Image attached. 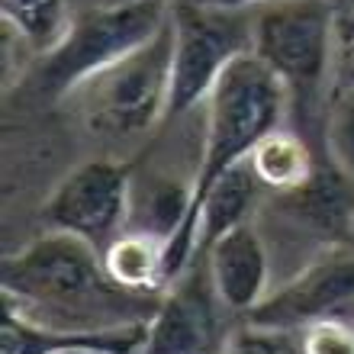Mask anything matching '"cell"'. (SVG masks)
I'll return each mask as SVG.
<instances>
[{"label":"cell","instance_id":"10","mask_svg":"<svg viewBox=\"0 0 354 354\" xmlns=\"http://www.w3.org/2000/svg\"><path fill=\"white\" fill-rule=\"evenodd\" d=\"M203 264L216 297L229 313L248 316L270 293L268 245L252 223H242L239 229L225 232L223 239H216L203 252Z\"/></svg>","mask_w":354,"mask_h":354},{"label":"cell","instance_id":"19","mask_svg":"<svg viewBox=\"0 0 354 354\" xmlns=\"http://www.w3.org/2000/svg\"><path fill=\"white\" fill-rule=\"evenodd\" d=\"M142 338L145 328L122 332V335H75L46 354H139Z\"/></svg>","mask_w":354,"mask_h":354},{"label":"cell","instance_id":"1","mask_svg":"<svg viewBox=\"0 0 354 354\" xmlns=\"http://www.w3.org/2000/svg\"><path fill=\"white\" fill-rule=\"evenodd\" d=\"M3 306L65 335L139 332L158 309L161 293H132L113 283L103 254L65 232H46L3 258Z\"/></svg>","mask_w":354,"mask_h":354},{"label":"cell","instance_id":"14","mask_svg":"<svg viewBox=\"0 0 354 354\" xmlns=\"http://www.w3.org/2000/svg\"><path fill=\"white\" fill-rule=\"evenodd\" d=\"M248 165H252L254 177L261 180L264 190L270 194H293L303 184L313 180L316 174V158H313V149L306 145L303 136L277 126L274 132H268L258 145L248 155Z\"/></svg>","mask_w":354,"mask_h":354},{"label":"cell","instance_id":"24","mask_svg":"<svg viewBox=\"0 0 354 354\" xmlns=\"http://www.w3.org/2000/svg\"><path fill=\"white\" fill-rule=\"evenodd\" d=\"M165 3H174V0H165Z\"/></svg>","mask_w":354,"mask_h":354},{"label":"cell","instance_id":"20","mask_svg":"<svg viewBox=\"0 0 354 354\" xmlns=\"http://www.w3.org/2000/svg\"><path fill=\"white\" fill-rule=\"evenodd\" d=\"M354 87V32H345L335 52V71H332V91Z\"/></svg>","mask_w":354,"mask_h":354},{"label":"cell","instance_id":"15","mask_svg":"<svg viewBox=\"0 0 354 354\" xmlns=\"http://www.w3.org/2000/svg\"><path fill=\"white\" fill-rule=\"evenodd\" d=\"M3 23L32 55H46L65 39L71 26L65 0H0Z\"/></svg>","mask_w":354,"mask_h":354},{"label":"cell","instance_id":"11","mask_svg":"<svg viewBox=\"0 0 354 354\" xmlns=\"http://www.w3.org/2000/svg\"><path fill=\"white\" fill-rule=\"evenodd\" d=\"M261 190L264 187L254 177L248 158L242 165L229 168L223 177H216V184L194 206V219L200 225V252H206L225 232H232L242 223H248V216L254 209V200H258Z\"/></svg>","mask_w":354,"mask_h":354},{"label":"cell","instance_id":"2","mask_svg":"<svg viewBox=\"0 0 354 354\" xmlns=\"http://www.w3.org/2000/svg\"><path fill=\"white\" fill-rule=\"evenodd\" d=\"M203 106V145H200V161L190 184L194 187L190 219H194V206L216 184V177L242 165L254 145L268 132L277 129L283 113L290 110V97L283 81L270 71V65H264L254 52H245L223 71Z\"/></svg>","mask_w":354,"mask_h":354},{"label":"cell","instance_id":"22","mask_svg":"<svg viewBox=\"0 0 354 354\" xmlns=\"http://www.w3.org/2000/svg\"><path fill=\"white\" fill-rule=\"evenodd\" d=\"M332 7H335V13H338V23L354 19V0H332Z\"/></svg>","mask_w":354,"mask_h":354},{"label":"cell","instance_id":"18","mask_svg":"<svg viewBox=\"0 0 354 354\" xmlns=\"http://www.w3.org/2000/svg\"><path fill=\"white\" fill-rule=\"evenodd\" d=\"M290 338L293 335L277 332V328L245 322L242 328H235V332L225 335L223 354H290Z\"/></svg>","mask_w":354,"mask_h":354},{"label":"cell","instance_id":"4","mask_svg":"<svg viewBox=\"0 0 354 354\" xmlns=\"http://www.w3.org/2000/svg\"><path fill=\"white\" fill-rule=\"evenodd\" d=\"M338 42L342 23L332 0H274L254 10L252 52L283 81L297 116L328 103Z\"/></svg>","mask_w":354,"mask_h":354},{"label":"cell","instance_id":"6","mask_svg":"<svg viewBox=\"0 0 354 354\" xmlns=\"http://www.w3.org/2000/svg\"><path fill=\"white\" fill-rule=\"evenodd\" d=\"M84 116L106 139H136L168 120L171 100V19L158 36L120 65L81 87Z\"/></svg>","mask_w":354,"mask_h":354},{"label":"cell","instance_id":"13","mask_svg":"<svg viewBox=\"0 0 354 354\" xmlns=\"http://www.w3.org/2000/svg\"><path fill=\"white\" fill-rule=\"evenodd\" d=\"M165 239L142 229H126L103 248V268L132 293H161L168 290V270H165Z\"/></svg>","mask_w":354,"mask_h":354},{"label":"cell","instance_id":"21","mask_svg":"<svg viewBox=\"0 0 354 354\" xmlns=\"http://www.w3.org/2000/svg\"><path fill=\"white\" fill-rule=\"evenodd\" d=\"M196 3L223 7V10H258V7H264V3H274V0H196Z\"/></svg>","mask_w":354,"mask_h":354},{"label":"cell","instance_id":"8","mask_svg":"<svg viewBox=\"0 0 354 354\" xmlns=\"http://www.w3.org/2000/svg\"><path fill=\"white\" fill-rule=\"evenodd\" d=\"M245 319L287 335H299L303 328L328 319L354 322V252L351 248L322 252L303 270H297L283 287L270 290Z\"/></svg>","mask_w":354,"mask_h":354},{"label":"cell","instance_id":"9","mask_svg":"<svg viewBox=\"0 0 354 354\" xmlns=\"http://www.w3.org/2000/svg\"><path fill=\"white\" fill-rule=\"evenodd\" d=\"M223 313L209 274L203 268H190L171 283L158 299L155 316L145 326L139 354H223L225 332Z\"/></svg>","mask_w":354,"mask_h":354},{"label":"cell","instance_id":"7","mask_svg":"<svg viewBox=\"0 0 354 354\" xmlns=\"http://www.w3.org/2000/svg\"><path fill=\"white\" fill-rule=\"evenodd\" d=\"M132 209V177L120 161H84L62 177V184L42 206V223L52 232L75 235L81 242L103 248L126 232Z\"/></svg>","mask_w":354,"mask_h":354},{"label":"cell","instance_id":"23","mask_svg":"<svg viewBox=\"0 0 354 354\" xmlns=\"http://www.w3.org/2000/svg\"><path fill=\"white\" fill-rule=\"evenodd\" d=\"M345 32H354V19H348V23H342V36Z\"/></svg>","mask_w":354,"mask_h":354},{"label":"cell","instance_id":"3","mask_svg":"<svg viewBox=\"0 0 354 354\" xmlns=\"http://www.w3.org/2000/svg\"><path fill=\"white\" fill-rule=\"evenodd\" d=\"M171 19V3L165 0H106L71 19L65 39L52 52L39 55L32 87L48 100L75 97L84 84L136 48L158 36Z\"/></svg>","mask_w":354,"mask_h":354},{"label":"cell","instance_id":"17","mask_svg":"<svg viewBox=\"0 0 354 354\" xmlns=\"http://www.w3.org/2000/svg\"><path fill=\"white\" fill-rule=\"evenodd\" d=\"M299 354H354V322L328 319L299 332Z\"/></svg>","mask_w":354,"mask_h":354},{"label":"cell","instance_id":"16","mask_svg":"<svg viewBox=\"0 0 354 354\" xmlns=\"http://www.w3.org/2000/svg\"><path fill=\"white\" fill-rule=\"evenodd\" d=\"M322 136H326L332 168L354 180V87L328 93Z\"/></svg>","mask_w":354,"mask_h":354},{"label":"cell","instance_id":"12","mask_svg":"<svg viewBox=\"0 0 354 354\" xmlns=\"http://www.w3.org/2000/svg\"><path fill=\"white\" fill-rule=\"evenodd\" d=\"M287 196V209L309 232L342 239L354 225V180L335 168V174L316 171L309 184Z\"/></svg>","mask_w":354,"mask_h":354},{"label":"cell","instance_id":"5","mask_svg":"<svg viewBox=\"0 0 354 354\" xmlns=\"http://www.w3.org/2000/svg\"><path fill=\"white\" fill-rule=\"evenodd\" d=\"M254 46V10L171 3V100L168 120L200 106L239 55Z\"/></svg>","mask_w":354,"mask_h":354}]
</instances>
